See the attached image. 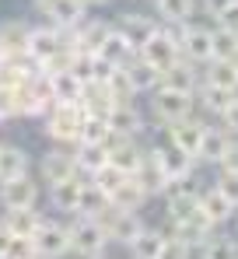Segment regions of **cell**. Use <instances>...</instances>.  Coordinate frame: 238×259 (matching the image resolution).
<instances>
[{
    "label": "cell",
    "mask_w": 238,
    "mask_h": 259,
    "mask_svg": "<svg viewBox=\"0 0 238 259\" xmlns=\"http://www.w3.org/2000/svg\"><path fill=\"white\" fill-rule=\"evenodd\" d=\"M70 228V252L91 259V256H105V245H109V231L102 224V217H81L74 214V221L67 224Z\"/></svg>",
    "instance_id": "6da1fadb"
},
{
    "label": "cell",
    "mask_w": 238,
    "mask_h": 259,
    "mask_svg": "<svg viewBox=\"0 0 238 259\" xmlns=\"http://www.w3.org/2000/svg\"><path fill=\"white\" fill-rule=\"evenodd\" d=\"M179 35H182V25H158V32L137 49V56L147 60L161 74V70H168V67L182 56V53H179Z\"/></svg>",
    "instance_id": "7a4b0ae2"
},
{
    "label": "cell",
    "mask_w": 238,
    "mask_h": 259,
    "mask_svg": "<svg viewBox=\"0 0 238 259\" xmlns=\"http://www.w3.org/2000/svg\"><path fill=\"white\" fill-rule=\"evenodd\" d=\"M81 123H84V109L70 102H53V109L46 112V137L56 144H77Z\"/></svg>",
    "instance_id": "3957f363"
},
{
    "label": "cell",
    "mask_w": 238,
    "mask_h": 259,
    "mask_svg": "<svg viewBox=\"0 0 238 259\" xmlns=\"http://www.w3.org/2000/svg\"><path fill=\"white\" fill-rule=\"evenodd\" d=\"M70 39H74V32L70 28H49V25H42V28H28V42H25V56L35 63V67H42L49 56H56L63 46H70Z\"/></svg>",
    "instance_id": "277c9868"
},
{
    "label": "cell",
    "mask_w": 238,
    "mask_h": 259,
    "mask_svg": "<svg viewBox=\"0 0 238 259\" xmlns=\"http://www.w3.org/2000/svg\"><path fill=\"white\" fill-rule=\"evenodd\" d=\"M193 105H196V98L189 91H175V88H165V84L151 91V112L161 123H179V119L193 116Z\"/></svg>",
    "instance_id": "5b68a950"
},
{
    "label": "cell",
    "mask_w": 238,
    "mask_h": 259,
    "mask_svg": "<svg viewBox=\"0 0 238 259\" xmlns=\"http://www.w3.org/2000/svg\"><path fill=\"white\" fill-rule=\"evenodd\" d=\"M32 245H35V256L39 259H63L70 252V228L60 224V221L42 217V224L32 235Z\"/></svg>",
    "instance_id": "8992f818"
},
{
    "label": "cell",
    "mask_w": 238,
    "mask_h": 259,
    "mask_svg": "<svg viewBox=\"0 0 238 259\" xmlns=\"http://www.w3.org/2000/svg\"><path fill=\"white\" fill-rule=\"evenodd\" d=\"M235 203L217 189V186H210V189H200L196 196V214L203 224H210V228H221V224H228L231 217H235Z\"/></svg>",
    "instance_id": "52a82bcc"
},
{
    "label": "cell",
    "mask_w": 238,
    "mask_h": 259,
    "mask_svg": "<svg viewBox=\"0 0 238 259\" xmlns=\"http://www.w3.org/2000/svg\"><path fill=\"white\" fill-rule=\"evenodd\" d=\"M39 203V182L32 175H18L11 182H0V207L4 210H25Z\"/></svg>",
    "instance_id": "ba28073f"
},
{
    "label": "cell",
    "mask_w": 238,
    "mask_h": 259,
    "mask_svg": "<svg viewBox=\"0 0 238 259\" xmlns=\"http://www.w3.org/2000/svg\"><path fill=\"white\" fill-rule=\"evenodd\" d=\"M179 53L189 60V63H210L214 60V42H210V28L186 21L182 25V35H179Z\"/></svg>",
    "instance_id": "9c48e42d"
},
{
    "label": "cell",
    "mask_w": 238,
    "mask_h": 259,
    "mask_svg": "<svg viewBox=\"0 0 238 259\" xmlns=\"http://www.w3.org/2000/svg\"><path fill=\"white\" fill-rule=\"evenodd\" d=\"M102 224L109 231V242H119V245H130L140 235V228H144V221H140L137 210H116V207H109L102 214Z\"/></svg>",
    "instance_id": "30bf717a"
},
{
    "label": "cell",
    "mask_w": 238,
    "mask_h": 259,
    "mask_svg": "<svg viewBox=\"0 0 238 259\" xmlns=\"http://www.w3.org/2000/svg\"><path fill=\"white\" fill-rule=\"evenodd\" d=\"M203 133H207V123L196 119V116H186V119H179V123H168V144H172V147H179L182 154L196 158Z\"/></svg>",
    "instance_id": "8fae6325"
},
{
    "label": "cell",
    "mask_w": 238,
    "mask_h": 259,
    "mask_svg": "<svg viewBox=\"0 0 238 259\" xmlns=\"http://www.w3.org/2000/svg\"><path fill=\"white\" fill-rule=\"evenodd\" d=\"M147 154L154 158V165L165 172V182H168V179H186V175H193V161H196V158L182 154V151L172 147V144H158V147H151Z\"/></svg>",
    "instance_id": "7c38bea8"
},
{
    "label": "cell",
    "mask_w": 238,
    "mask_h": 259,
    "mask_svg": "<svg viewBox=\"0 0 238 259\" xmlns=\"http://www.w3.org/2000/svg\"><path fill=\"white\" fill-rule=\"evenodd\" d=\"M105 119H109V130L119 133V137H140L144 133V116L133 102H116Z\"/></svg>",
    "instance_id": "4fadbf2b"
},
{
    "label": "cell",
    "mask_w": 238,
    "mask_h": 259,
    "mask_svg": "<svg viewBox=\"0 0 238 259\" xmlns=\"http://www.w3.org/2000/svg\"><path fill=\"white\" fill-rule=\"evenodd\" d=\"M42 179L53 186V182H63V179H70V175H77V161H74V151H67V147H53L46 158H42L39 165Z\"/></svg>",
    "instance_id": "5bb4252c"
},
{
    "label": "cell",
    "mask_w": 238,
    "mask_h": 259,
    "mask_svg": "<svg viewBox=\"0 0 238 259\" xmlns=\"http://www.w3.org/2000/svg\"><path fill=\"white\" fill-rule=\"evenodd\" d=\"M161 84L165 88H175V91H196L200 88V70H196V63H189L186 56H179L168 70H161Z\"/></svg>",
    "instance_id": "9a60e30c"
},
{
    "label": "cell",
    "mask_w": 238,
    "mask_h": 259,
    "mask_svg": "<svg viewBox=\"0 0 238 259\" xmlns=\"http://www.w3.org/2000/svg\"><path fill=\"white\" fill-rule=\"evenodd\" d=\"M116 28L126 35V42L133 46V49H140V46L158 32V21H154V18H147V14H133V11H130V14H123V18H119Z\"/></svg>",
    "instance_id": "2e32d148"
},
{
    "label": "cell",
    "mask_w": 238,
    "mask_h": 259,
    "mask_svg": "<svg viewBox=\"0 0 238 259\" xmlns=\"http://www.w3.org/2000/svg\"><path fill=\"white\" fill-rule=\"evenodd\" d=\"M81 189H84V182H81L77 175H70V179H63V182H53V186H49V203H53L56 210H63V214H77Z\"/></svg>",
    "instance_id": "e0dca14e"
},
{
    "label": "cell",
    "mask_w": 238,
    "mask_h": 259,
    "mask_svg": "<svg viewBox=\"0 0 238 259\" xmlns=\"http://www.w3.org/2000/svg\"><path fill=\"white\" fill-rule=\"evenodd\" d=\"M210 224H203L200 221V214L196 217H189V221H179V224H168V238H179L182 245H189V249H200L207 238H210Z\"/></svg>",
    "instance_id": "ac0fdd59"
},
{
    "label": "cell",
    "mask_w": 238,
    "mask_h": 259,
    "mask_svg": "<svg viewBox=\"0 0 238 259\" xmlns=\"http://www.w3.org/2000/svg\"><path fill=\"white\" fill-rule=\"evenodd\" d=\"M28 175V151L18 144H0V182Z\"/></svg>",
    "instance_id": "d6986e66"
},
{
    "label": "cell",
    "mask_w": 238,
    "mask_h": 259,
    "mask_svg": "<svg viewBox=\"0 0 238 259\" xmlns=\"http://www.w3.org/2000/svg\"><path fill=\"white\" fill-rule=\"evenodd\" d=\"M98 56H102L105 63H112V67H123L126 60H133V56H137V49L126 42V35L112 25V28H109V35H105V42H102V49H98Z\"/></svg>",
    "instance_id": "ffe728a7"
},
{
    "label": "cell",
    "mask_w": 238,
    "mask_h": 259,
    "mask_svg": "<svg viewBox=\"0 0 238 259\" xmlns=\"http://www.w3.org/2000/svg\"><path fill=\"white\" fill-rule=\"evenodd\" d=\"M11 235H18V238H32L35 235V228L42 224V214L35 207H25V210H4V221H0Z\"/></svg>",
    "instance_id": "44dd1931"
},
{
    "label": "cell",
    "mask_w": 238,
    "mask_h": 259,
    "mask_svg": "<svg viewBox=\"0 0 238 259\" xmlns=\"http://www.w3.org/2000/svg\"><path fill=\"white\" fill-rule=\"evenodd\" d=\"M203 84L224 88V91H238V67L235 60H210L203 70Z\"/></svg>",
    "instance_id": "7402d4cb"
},
{
    "label": "cell",
    "mask_w": 238,
    "mask_h": 259,
    "mask_svg": "<svg viewBox=\"0 0 238 259\" xmlns=\"http://www.w3.org/2000/svg\"><path fill=\"white\" fill-rule=\"evenodd\" d=\"M126 67V74H130V84H133V91L140 95V91H154V88L161 84V74L147 63V60H140V56H133V60H126L123 63Z\"/></svg>",
    "instance_id": "603a6c76"
},
{
    "label": "cell",
    "mask_w": 238,
    "mask_h": 259,
    "mask_svg": "<svg viewBox=\"0 0 238 259\" xmlns=\"http://www.w3.org/2000/svg\"><path fill=\"white\" fill-rule=\"evenodd\" d=\"M165 238H168V235L158 231V228H140V235H137L126 249H130V256H133V259H158Z\"/></svg>",
    "instance_id": "cb8c5ba5"
},
{
    "label": "cell",
    "mask_w": 238,
    "mask_h": 259,
    "mask_svg": "<svg viewBox=\"0 0 238 259\" xmlns=\"http://www.w3.org/2000/svg\"><path fill=\"white\" fill-rule=\"evenodd\" d=\"M25 42H28V25H21V21L0 25V60L4 56H25Z\"/></svg>",
    "instance_id": "d4e9b609"
},
{
    "label": "cell",
    "mask_w": 238,
    "mask_h": 259,
    "mask_svg": "<svg viewBox=\"0 0 238 259\" xmlns=\"http://www.w3.org/2000/svg\"><path fill=\"white\" fill-rule=\"evenodd\" d=\"M228 140H231V133H224L221 126H207L203 140H200V154H196V161L217 165V161H221V154H224V147H228Z\"/></svg>",
    "instance_id": "484cf974"
},
{
    "label": "cell",
    "mask_w": 238,
    "mask_h": 259,
    "mask_svg": "<svg viewBox=\"0 0 238 259\" xmlns=\"http://www.w3.org/2000/svg\"><path fill=\"white\" fill-rule=\"evenodd\" d=\"M158 25H186L196 11V0H154Z\"/></svg>",
    "instance_id": "4316f807"
},
{
    "label": "cell",
    "mask_w": 238,
    "mask_h": 259,
    "mask_svg": "<svg viewBox=\"0 0 238 259\" xmlns=\"http://www.w3.org/2000/svg\"><path fill=\"white\" fill-rule=\"evenodd\" d=\"M49 84H53V98L56 102H70V105H81L84 98V84L70 70H60V74H49Z\"/></svg>",
    "instance_id": "83f0119b"
},
{
    "label": "cell",
    "mask_w": 238,
    "mask_h": 259,
    "mask_svg": "<svg viewBox=\"0 0 238 259\" xmlns=\"http://www.w3.org/2000/svg\"><path fill=\"white\" fill-rule=\"evenodd\" d=\"M196 196H200V189L168 193V196H165V203H168V224H179V221L196 217Z\"/></svg>",
    "instance_id": "f1b7e54d"
},
{
    "label": "cell",
    "mask_w": 238,
    "mask_h": 259,
    "mask_svg": "<svg viewBox=\"0 0 238 259\" xmlns=\"http://www.w3.org/2000/svg\"><path fill=\"white\" fill-rule=\"evenodd\" d=\"M84 14H88V7L81 0H56L53 11H49V21L56 28H77L81 21H84Z\"/></svg>",
    "instance_id": "f546056e"
},
{
    "label": "cell",
    "mask_w": 238,
    "mask_h": 259,
    "mask_svg": "<svg viewBox=\"0 0 238 259\" xmlns=\"http://www.w3.org/2000/svg\"><path fill=\"white\" fill-rule=\"evenodd\" d=\"M130 179H133V182H137L147 196H161V189H165V172L154 165V158H151V154L140 161V168L130 175Z\"/></svg>",
    "instance_id": "4dcf8cb0"
},
{
    "label": "cell",
    "mask_w": 238,
    "mask_h": 259,
    "mask_svg": "<svg viewBox=\"0 0 238 259\" xmlns=\"http://www.w3.org/2000/svg\"><path fill=\"white\" fill-rule=\"evenodd\" d=\"M109 207H112V203H109V196H105V193H102V189H98L91 179H88V182H84V189H81L77 214H81V217H102Z\"/></svg>",
    "instance_id": "1f68e13d"
},
{
    "label": "cell",
    "mask_w": 238,
    "mask_h": 259,
    "mask_svg": "<svg viewBox=\"0 0 238 259\" xmlns=\"http://www.w3.org/2000/svg\"><path fill=\"white\" fill-rule=\"evenodd\" d=\"M147 200H151V196H147V193H144V189H140L133 179H126L116 193L109 196V203H112L116 210H137V214H140V207H144Z\"/></svg>",
    "instance_id": "d6a6232c"
},
{
    "label": "cell",
    "mask_w": 238,
    "mask_h": 259,
    "mask_svg": "<svg viewBox=\"0 0 238 259\" xmlns=\"http://www.w3.org/2000/svg\"><path fill=\"white\" fill-rule=\"evenodd\" d=\"M74 161H77V175H88V179H91L98 168H105V165H109V154H105V147H95V144H77Z\"/></svg>",
    "instance_id": "836d02e7"
},
{
    "label": "cell",
    "mask_w": 238,
    "mask_h": 259,
    "mask_svg": "<svg viewBox=\"0 0 238 259\" xmlns=\"http://www.w3.org/2000/svg\"><path fill=\"white\" fill-rule=\"evenodd\" d=\"M193 98H196L200 105L207 109V112H214V116H221L228 105H231V98H235V91H224V88H214V84H203L193 91Z\"/></svg>",
    "instance_id": "e575fe53"
},
{
    "label": "cell",
    "mask_w": 238,
    "mask_h": 259,
    "mask_svg": "<svg viewBox=\"0 0 238 259\" xmlns=\"http://www.w3.org/2000/svg\"><path fill=\"white\" fill-rule=\"evenodd\" d=\"M70 74L77 77L81 84H95V81H98V53L74 49V56H70Z\"/></svg>",
    "instance_id": "d590c367"
},
{
    "label": "cell",
    "mask_w": 238,
    "mask_h": 259,
    "mask_svg": "<svg viewBox=\"0 0 238 259\" xmlns=\"http://www.w3.org/2000/svg\"><path fill=\"white\" fill-rule=\"evenodd\" d=\"M210 42H214V60H238V32L217 25L210 28Z\"/></svg>",
    "instance_id": "8d00e7d4"
},
{
    "label": "cell",
    "mask_w": 238,
    "mask_h": 259,
    "mask_svg": "<svg viewBox=\"0 0 238 259\" xmlns=\"http://www.w3.org/2000/svg\"><path fill=\"white\" fill-rule=\"evenodd\" d=\"M200 259H238V242L228 235H210L200 245Z\"/></svg>",
    "instance_id": "74e56055"
},
{
    "label": "cell",
    "mask_w": 238,
    "mask_h": 259,
    "mask_svg": "<svg viewBox=\"0 0 238 259\" xmlns=\"http://www.w3.org/2000/svg\"><path fill=\"white\" fill-rule=\"evenodd\" d=\"M109 119H102V116H84V123H81V137L77 144H95V147H102L105 140H109Z\"/></svg>",
    "instance_id": "f35d334b"
},
{
    "label": "cell",
    "mask_w": 238,
    "mask_h": 259,
    "mask_svg": "<svg viewBox=\"0 0 238 259\" xmlns=\"http://www.w3.org/2000/svg\"><path fill=\"white\" fill-rule=\"evenodd\" d=\"M102 84L109 88V95L116 98V102H133V84H130V74H126V67H112L109 70V77L102 81Z\"/></svg>",
    "instance_id": "ab89813d"
},
{
    "label": "cell",
    "mask_w": 238,
    "mask_h": 259,
    "mask_svg": "<svg viewBox=\"0 0 238 259\" xmlns=\"http://www.w3.org/2000/svg\"><path fill=\"white\" fill-rule=\"evenodd\" d=\"M126 179H130V175L123 172V168H116L112 161H109L105 168H98V172L91 175V182H95V186H98V189H102L105 196H112V193H116V189L123 186V182H126Z\"/></svg>",
    "instance_id": "60d3db41"
},
{
    "label": "cell",
    "mask_w": 238,
    "mask_h": 259,
    "mask_svg": "<svg viewBox=\"0 0 238 259\" xmlns=\"http://www.w3.org/2000/svg\"><path fill=\"white\" fill-rule=\"evenodd\" d=\"M4 259H35V245H32V238H11V249H7V256Z\"/></svg>",
    "instance_id": "b9f144b4"
},
{
    "label": "cell",
    "mask_w": 238,
    "mask_h": 259,
    "mask_svg": "<svg viewBox=\"0 0 238 259\" xmlns=\"http://www.w3.org/2000/svg\"><path fill=\"white\" fill-rule=\"evenodd\" d=\"M217 168H221V172L238 175V137H231V140H228V147H224V154H221Z\"/></svg>",
    "instance_id": "7bdbcfd3"
},
{
    "label": "cell",
    "mask_w": 238,
    "mask_h": 259,
    "mask_svg": "<svg viewBox=\"0 0 238 259\" xmlns=\"http://www.w3.org/2000/svg\"><path fill=\"white\" fill-rule=\"evenodd\" d=\"M189 245H182L179 238H165V245H161V252H158V259H189Z\"/></svg>",
    "instance_id": "ee69618b"
},
{
    "label": "cell",
    "mask_w": 238,
    "mask_h": 259,
    "mask_svg": "<svg viewBox=\"0 0 238 259\" xmlns=\"http://www.w3.org/2000/svg\"><path fill=\"white\" fill-rule=\"evenodd\" d=\"M217 119H221V130H224V133L238 137V95L231 98V105H228V109H224V112H221Z\"/></svg>",
    "instance_id": "f6af8a7d"
},
{
    "label": "cell",
    "mask_w": 238,
    "mask_h": 259,
    "mask_svg": "<svg viewBox=\"0 0 238 259\" xmlns=\"http://www.w3.org/2000/svg\"><path fill=\"white\" fill-rule=\"evenodd\" d=\"M217 189H221V193H224V196H228V200L238 207V175L221 172V179H217Z\"/></svg>",
    "instance_id": "bcb514c9"
},
{
    "label": "cell",
    "mask_w": 238,
    "mask_h": 259,
    "mask_svg": "<svg viewBox=\"0 0 238 259\" xmlns=\"http://www.w3.org/2000/svg\"><path fill=\"white\" fill-rule=\"evenodd\" d=\"M11 116H18V109H14V91L0 84V119H11Z\"/></svg>",
    "instance_id": "7dc6e473"
},
{
    "label": "cell",
    "mask_w": 238,
    "mask_h": 259,
    "mask_svg": "<svg viewBox=\"0 0 238 259\" xmlns=\"http://www.w3.org/2000/svg\"><path fill=\"white\" fill-rule=\"evenodd\" d=\"M200 4H203V14H210L214 21H217V18L231 7V0H200Z\"/></svg>",
    "instance_id": "c3c4849f"
},
{
    "label": "cell",
    "mask_w": 238,
    "mask_h": 259,
    "mask_svg": "<svg viewBox=\"0 0 238 259\" xmlns=\"http://www.w3.org/2000/svg\"><path fill=\"white\" fill-rule=\"evenodd\" d=\"M217 25H224V28H231V32H238V4H231L221 18H217Z\"/></svg>",
    "instance_id": "681fc988"
},
{
    "label": "cell",
    "mask_w": 238,
    "mask_h": 259,
    "mask_svg": "<svg viewBox=\"0 0 238 259\" xmlns=\"http://www.w3.org/2000/svg\"><path fill=\"white\" fill-rule=\"evenodd\" d=\"M11 238H14V235H11V231H7V228L0 224V259L7 256V249H11Z\"/></svg>",
    "instance_id": "f907efd6"
},
{
    "label": "cell",
    "mask_w": 238,
    "mask_h": 259,
    "mask_svg": "<svg viewBox=\"0 0 238 259\" xmlns=\"http://www.w3.org/2000/svg\"><path fill=\"white\" fill-rule=\"evenodd\" d=\"M53 4H56V0H35V7H39L42 14H49V11H53Z\"/></svg>",
    "instance_id": "816d5d0a"
},
{
    "label": "cell",
    "mask_w": 238,
    "mask_h": 259,
    "mask_svg": "<svg viewBox=\"0 0 238 259\" xmlns=\"http://www.w3.org/2000/svg\"><path fill=\"white\" fill-rule=\"evenodd\" d=\"M81 4H84V7H105L109 0H81Z\"/></svg>",
    "instance_id": "f5cc1de1"
},
{
    "label": "cell",
    "mask_w": 238,
    "mask_h": 259,
    "mask_svg": "<svg viewBox=\"0 0 238 259\" xmlns=\"http://www.w3.org/2000/svg\"><path fill=\"white\" fill-rule=\"evenodd\" d=\"M91 259H105V256H91Z\"/></svg>",
    "instance_id": "db71d44e"
},
{
    "label": "cell",
    "mask_w": 238,
    "mask_h": 259,
    "mask_svg": "<svg viewBox=\"0 0 238 259\" xmlns=\"http://www.w3.org/2000/svg\"><path fill=\"white\" fill-rule=\"evenodd\" d=\"M231 4H238V0H231Z\"/></svg>",
    "instance_id": "11a10c76"
},
{
    "label": "cell",
    "mask_w": 238,
    "mask_h": 259,
    "mask_svg": "<svg viewBox=\"0 0 238 259\" xmlns=\"http://www.w3.org/2000/svg\"><path fill=\"white\" fill-rule=\"evenodd\" d=\"M235 67H238V60H235Z\"/></svg>",
    "instance_id": "9f6ffc18"
},
{
    "label": "cell",
    "mask_w": 238,
    "mask_h": 259,
    "mask_svg": "<svg viewBox=\"0 0 238 259\" xmlns=\"http://www.w3.org/2000/svg\"><path fill=\"white\" fill-rule=\"evenodd\" d=\"M35 259H39V256H35Z\"/></svg>",
    "instance_id": "6f0895ef"
}]
</instances>
